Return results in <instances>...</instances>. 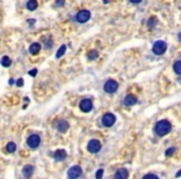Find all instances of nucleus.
<instances>
[{
    "label": "nucleus",
    "mask_w": 181,
    "mask_h": 179,
    "mask_svg": "<svg viewBox=\"0 0 181 179\" xmlns=\"http://www.w3.org/2000/svg\"><path fill=\"white\" fill-rule=\"evenodd\" d=\"M29 75H30V76H36V75H37V70H36V69L31 70V71L29 72Z\"/></svg>",
    "instance_id": "obj_29"
},
{
    "label": "nucleus",
    "mask_w": 181,
    "mask_h": 179,
    "mask_svg": "<svg viewBox=\"0 0 181 179\" xmlns=\"http://www.w3.org/2000/svg\"><path fill=\"white\" fill-rule=\"evenodd\" d=\"M137 102H138V98H137V96H134V95H128V96H125V98H124V104L128 107L134 106Z\"/></svg>",
    "instance_id": "obj_11"
},
{
    "label": "nucleus",
    "mask_w": 181,
    "mask_h": 179,
    "mask_svg": "<svg viewBox=\"0 0 181 179\" xmlns=\"http://www.w3.org/2000/svg\"><path fill=\"white\" fill-rule=\"evenodd\" d=\"M115 116L113 113H105L103 117H102V124L104 127H112L115 123Z\"/></svg>",
    "instance_id": "obj_5"
},
{
    "label": "nucleus",
    "mask_w": 181,
    "mask_h": 179,
    "mask_svg": "<svg viewBox=\"0 0 181 179\" xmlns=\"http://www.w3.org/2000/svg\"><path fill=\"white\" fill-rule=\"evenodd\" d=\"M16 85H17V87H21V86L24 85V80H22V78H19L16 81Z\"/></svg>",
    "instance_id": "obj_27"
},
{
    "label": "nucleus",
    "mask_w": 181,
    "mask_h": 179,
    "mask_svg": "<svg viewBox=\"0 0 181 179\" xmlns=\"http://www.w3.org/2000/svg\"><path fill=\"white\" fill-rule=\"evenodd\" d=\"M40 50H41V45L37 44V42L31 44V45H30V47H29V52L31 55H37L40 52Z\"/></svg>",
    "instance_id": "obj_14"
},
{
    "label": "nucleus",
    "mask_w": 181,
    "mask_h": 179,
    "mask_svg": "<svg viewBox=\"0 0 181 179\" xmlns=\"http://www.w3.org/2000/svg\"><path fill=\"white\" fill-rule=\"evenodd\" d=\"M171 123L168 121V119H161L155 124L154 127V132H155L159 137H163V136H166V134L171 131Z\"/></svg>",
    "instance_id": "obj_1"
},
{
    "label": "nucleus",
    "mask_w": 181,
    "mask_h": 179,
    "mask_svg": "<svg viewBox=\"0 0 181 179\" xmlns=\"http://www.w3.org/2000/svg\"><path fill=\"white\" fill-rule=\"evenodd\" d=\"M34 169H35V168L32 166H25L22 168V175H24L25 178H30L34 173Z\"/></svg>",
    "instance_id": "obj_15"
},
{
    "label": "nucleus",
    "mask_w": 181,
    "mask_h": 179,
    "mask_svg": "<svg viewBox=\"0 0 181 179\" xmlns=\"http://www.w3.org/2000/svg\"><path fill=\"white\" fill-rule=\"evenodd\" d=\"M66 45H62V46H60L58 48V51H57V54H56V59H60L61 56L65 55V52H66Z\"/></svg>",
    "instance_id": "obj_20"
},
{
    "label": "nucleus",
    "mask_w": 181,
    "mask_h": 179,
    "mask_svg": "<svg viewBox=\"0 0 181 179\" xmlns=\"http://www.w3.org/2000/svg\"><path fill=\"white\" fill-rule=\"evenodd\" d=\"M175 151H176V148H175V147L168 148V149H166V152H165V155H166V157H171V155L175 153Z\"/></svg>",
    "instance_id": "obj_23"
},
{
    "label": "nucleus",
    "mask_w": 181,
    "mask_h": 179,
    "mask_svg": "<svg viewBox=\"0 0 181 179\" xmlns=\"http://www.w3.org/2000/svg\"><path fill=\"white\" fill-rule=\"evenodd\" d=\"M103 3L104 4H108V3H111V0H103Z\"/></svg>",
    "instance_id": "obj_33"
},
{
    "label": "nucleus",
    "mask_w": 181,
    "mask_h": 179,
    "mask_svg": "<svg viewBox=\"0 0 181 179\" xmlns=\"http://www.w3.org/2000/svg\"><path fill=\"white\" fill-rule=\"evenodd\" d=\"M91 19V11L89 10H81L80 13L76 15V20L81 24H84Z\"/></svg>",
    "instance_id": "obj_8"
},
{
    "label": "nucleus",
    "mask_w": 181,
    "mask_h": 179,
    "mask_svg": "<svg viewBox=\"0 0 181 179\" xmlns=\"http://www.w3.org/2000/svg\"><path fill=\"white\" fill-rule=\"evenodd\" d=\"M29 24L30 25H34V24H35V20H34V19H29Z\"/></svg>",
    "instance_id": "obj_31"
},
{
    "label": "nucleus",
    "mask_w": 181,
    "mask_h": 179,
    "mask_svg": "<svg viewBox=\"0 0 181 179\" xmlns=\"http://www.w3.org/2000/svg\"><path fill=\"white\" fill-rule=\"evenodd\" d=\"M87 149L89 153H93L94 154V153H98L102 149V144L98 139H91L87 144Z\"/></svg>",
    "instance_id": "obj_3"
},
{
    "label": "nucleus",
    "mask_w": 181,
    "mask_h": 179,
    "mask_svg": "<svg viewBox=\"0 0 181 179\" xmlns=\"http://www.w3.org/2000/svg\"><path fill=\"white\" fill-rule=\"evenodd\" d=\"M14 83H15L14 78H10V81H9V85H14Z\"/></svg>",
    "instance_id": "obj_32"
},
{
    "label": "nucleus",
    "mask_w": 181,
    "mask_h": 179,
    "mask_svg": "<svg viewBox=\"0 0 181 179\" xmlns=\"http://www.w3.org/2000/svg\"><path fill=\"white\" fill-rule=\"evenodd\" d=\"M80 108H81V111L82 112H84V113H88L89 111H92V108H93V102H92V100H89V98H83L80 102Z\"/></svg>",
    "instance_id": "obj_7"
},
{
    "label": "nucleus",
    "mask_w": 181,
    "mask_h": 179,
    "mask_svg": "<svg viewBox=\"0 0 181 179\" xmlns=\"http://www.w3.org/2000/svg\"><path fill=\"white\" fill-rule=\"evenodd\" d=\"M148 178H158V175L156 174H152V173H149V174H145L144 175V179H148Z\"/></svg>",
    "instance_id": "obj_25"
},
{
    "label": "nucleus",
    "mask_w": 181,
    "mask_h": 179,
    "mask_svg": "<svg viewBox=\"0 0 181 179\" xmlns=\"http://www.w3.org/2000/svg\"><path fill=\"white\" fill-rule=\"evenodd\" d=\"M26 7H27V10L30 11H34L37 9V1L36 0H29L27 4H26Z\"/></svg>",
    "instance_id": "obj_16"
},
{
    "label": "nucleus",
    "mask_w": 181,
    "mask_h": 179,
    "mask_svg": "<svg viewBox=\"0 0 181 179\" xmlns=\"http://www.w3.org/2000/svg\"><path fill=\"white\" fill-rule=\"evenodd\" d=\"M168 50V45L165 41H156V42H154L153 45V52L155 54L156 56H161V55H164L165 54V51Z\"/></svg>",
    "instance_id": "obj_2"
},
{
    "label": "nucleus",
    "mask_w": 181,
    "mask_h": 179,
    "mask_svg": "<svg viewBox=\"0 0 181 179\" xmlns=\"http://www.w3.org/2000/svg\"><path fill=\"white\" fill-rule=\"evenodd\" d=\"M104 91L107 93H114L117 90H118V82L114 80H108L103 86Z\"/></svg>",
    "instance_id": "obj_4"
},
{
    "label": "nucleus",
    "mask_w": 181,
    "mask_h": 179,
    "mask_svg": "<svg viewBox=\"0 0 181 179\" xmlns=\"http://www.w3.org/2000/svg\"><path fill=\"white\" fill-rule=\"evenodd\" d=\"M65 4V0H56V5L57 6H62Z\"/></svg>",
    "instance_id": "obj_28"
},
{
    "label": "nucleus",
    "mask_w": 181,
    "mask_h": 179,
    "mask_svg": "<svg viewBox=\"0 0 181 179\" xmlns=\"http://www.w3.org/2000/svg\"><path fill=\"white\" fill-rule=\"evenodd\" d=\"M97 57H98V51H97V50L89 51L88 55H87V59H88V60H96Z\"/></svg>",
    "instance_id": "obj_22"
},
{
    "label": "nucleus",
    "mask_w": 181,
    "mask_h": 179,
    "mask_svg": "<svg viewBox=\"0 0 181 179\" xmlns=\"http://www.w3.org/2000/svg\"><path fill=\"white\" fill-rule=\"evenodd\" d=\"M40 142H41V138L39 134H31L29 138H27V145L31 149H35L40 145Z\"/></svg>",
    "instance_id": "obj_6"
},
{
    "label": "nucleus",
    "mask_w": 181,
    "mask_h": 179,
    "mask_svg": "<svg viewBox=\"0 0 181 179\" xmlns=\"http://www.w3.org/2000/svg\"><path fill=\"white\" fill-rule=\"evenodd\" d=\"M1 65L4 67H9L11 65V60H10L9 56H4V57L1 59Z\"/></svg>",
    "instance_id": "obj_21"
},
{
    "label": "nucleus",
    "mask_w": 181,
    "mask_h": 179,
    "mask_svg": "<svg viewBox=\"0 0 181 179\" xmlns=\"http://www.w3.org/2000/svg\"><path fill=\"white\" fill-rule=\"evenodd\" d=\"M6 151L9 152V153L16 152V144H15L14 142H9V143L6 144Z\"/></svg>",
    "instance_id": "obj_17"
},
{
    "label": "nucleus",
    "mask_w": 181,
    "mask_h": 179,
    "mask_svg": "<svg viewBox=\"0 0 181 179\" xmlns=\"http://www.w3.org/2000/svg\"><path fill=\"white\" fill-rule=\"evenodd\" d=\"M158 24V19L155 16H153V17H150L149 20H148V28L149 29H153V28H155Z\"/></svg>",
    "instance_id": "obj_19"
},
{
    "label": "nucleus",
    "mask_w": 181,
    "mask_h": 179,
    "mask_svg": "<svg viewBox=\"0 0 181 179\" xmlns=\"http://www.w3.org/2000/svg\"><path fill=\"white\" fill-rule=\"evenodd\" d=\"M174 71L176 75H181V61L180 60H176L174 63Z\"/></svg>",
    "instance_id": "obj_18"
},
{
    "label": "nucleus",
    "mask_w": 181,
    "mask_h": 179,
    "mask_svg": "<svg viewBox=\"0 0 181 179\" xmlns=\"http://www.w3.org/2000/svg\"><path fill=\"white\" fill-rule=\"evenodd\" d=\"M56 128H57V131L60 133H65L66 131L70 128V124L67 121H65V119H60L57 122V124H56Z\"/></svg>",
    "instance_id": "obj_10"
},
{
    "label": "nucleus",
    "mask_w": 181,
    "mask_h": 179,
    "mask_svg": "<svg viewBox=\"0 0 181 179\" xmlns=\"http://www.w3.org/2000/svg\"><path fill=\"white\" fill-rule=\"evenodd\" d=\"M66 157H67V152L65 149H57L54 153V158L56 160H63V159H66Z\"/></svg>",
    "instance_id": "obj_12"
},
{
    "label": "nucleus",
    "mask_w": 181,
    "mask_h": 179,
    "mask_svg": "<svg viewBox=\"0 0 181 179\" xmlns=\"http://www.w3.org/2000/svg\"><path fill=\"white\" fill-rule=\"evenodd\" d=\"M103 174H104V170L101 168V169H98V172L96 173V178H97V179H99V178L103 177Z\"/></svg>",
    "instance_id": "obj_24"
},
{
    "label": "nucleus",
    "mask_w": 181,
    "mask_h": 179,
    "mask_svg": "<svg viewBox=\"0 0 181 179\" xmlns=\"http://www.w3.org/2000/svg\"><path fill=\"white\" fill-rule=\"evenodd\" d=\"M52 44H54V42H52V40H51V39L46 40V48H50V47L52 46Z\"/></svg>",
    "instance_id": "obj_26"
},
{
    "label": "nucleus",
    "mask_w": 181,
    "mask_h": 179,
    "mask_svg": "<svg viewBox=\"0 0 181 179\" xmlns=\"http://www.w3.org/2000/svg\"><path fill=\"white\" fill-rule=\"evenodd\" d=\"M67 175H68V178L71 179H76V178H80L82 175V168L80 166H73L71 167L68 169V173H67Z\"/></svg>",
    "instance_id": "obj_9"
},
{
    "label": "nucleus",
    "mask_w": 181,
    "mask_h": 179,
    "mask_svg": "<svg viewBox=\"0 0 181 179\" xmlns=\"http://www.w3.org/2000/svg\"><path fill=\"white\" fill-rule=\"evenodd\" d=\"M128 177H129L128 170L124 169V168H122V169H118V170L115 172V174H114V178L115 179H127Z\"/></svg>",
    "instance_id": "obj_13"
},
{
    "label": "nucleus",
    "mask_w": 181,
    "mask_h": 179,
    "mask_svg": "<svg viewBox=\"0 0 181 179\" xmlns=\"http://www.w3.org/2000/svg\"><path fill=\"white\" fill-rule=\"evenodd\" d=\"M129 1L133 4H139V3H141V0H129Z\"/></svg>",
    "instance_id": "obj_30"
}]
</instances>
